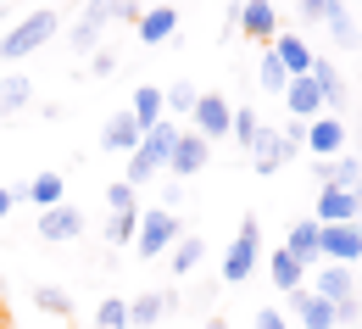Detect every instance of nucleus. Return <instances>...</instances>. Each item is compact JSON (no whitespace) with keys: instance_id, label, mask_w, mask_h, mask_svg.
Instances as JSON below:
<instances>
[{"instance_id":"nucleus-1","label":"nucleus","mask_w":362,"mask_h":329,"mask_svg":"<svg viewBox=\"0 0 362 329\" xmlns=\"http://www.w3.org/2000/svg\"><path fill=\"white\" fill-rule=\"evenodd\" d=\"M56 28H62V17H56L50 6H40V11H28L11 34H0V56H6V62H23V56H34L40 45H50Z\"/></svg>"},{"instance_id":"nucleus-2","label":"nucleus","mask_w":362,"mask_h":329,"mask_svg":"<svg viewBox=\"0 0 362 329\" xmlns=\"http://www.w3.org/2000/svg\"><path fill=\"white\" fill-rule=\"evenodd\" d=\"M184 235L179 212H168V207H145L139 212V229H134V251L145 262H156V257H168L173 251V240Z\"/></svg>"},{"instance_id":"nucleus-3","label":"nucleus","mask_w":362,"mask_h":329,"mask_svg":"<svg viewBox=\"0 0 362 329\" xmlns=\"http://www.w3.org/2000/svg\"><path fill=\"white\" fill-rule=\"evenodd\" d=\"M257 251H262V229H257V218H245L240 235H234V246L223 251V284L251 279V274H257Z\"/></svg>"},{"instance_id":"nucleus-4","label":"nucleus","mask_w":362,"mask_h":329,"mask_svg":"<svg viewBox=\"0 0 362 329\" xmlns=\"http://www.w3.org/2000/svg\"><path fill=\"white\" fill-rule=\"evenodd\" d=\"M117 17V0H90V11L78 17V28H67V45L78 50V56H95L100 50V34H106V23Z\"/></svg>"},{"instance_id":"nucleus-5","label":"nucleus","mask_w":362,"mask_h":329,"mask_svg":"<svg viewBox=\"0 0 362 329\" xmlns=\"http://www.w3.org/2000/svg\"><path fill=\"white\" fill-rule=\"evenodd\" d=\"M317 257L351 268V262L362 257V229L357 224H323V229H317Z\"/></svg>"},{"instance_id":"nucleus-6","label":"nucleus","mask_w":362,"mask_h":329,"mask_svg":"<svg viewBox=\"0 0 362 329\" xmlns=\"http://www.w3.org/2000/svg\"><path fill=\"white\" fill-rule=\"evenodd\" d=\"M301 145L313 151V162H334V156L346 151V117H329V112H323V117H313Z\"/></svg>"},{"instance_id":"nucleus-7","label":"nucleus","mask_w":362,"mask_h":329,"mask_svg":"<svg viewBox=\"0 0 362 329\" xmlns=\"http://www.w3.org/2000/svg\"><path fill=\"white\" fill-rule=\"evenodd\" d=\"M317 224H357L362 218V190H340V185H323L317 190Z\"/></svg>"},{"instance_id":"nucleus-8","label":"nucleus","mask_w":362,"mask_h":329,"mask_svg":"<svg viewBox=\"0 0 362 329\" xmlns=\"http://www.w3.org/2000/svg\"><path fill=\"white\" fill-rule=\"evenodd\" d=\"M245 156H251V168L268 179V173H279L284 162H296V145L284 140V134H273V129H257V140H251V151H245Z\"/></svg>"},{"instance_id":"nucleus-9","label":"nucleus","mask_w":362,"mask_h":329,"mask_svg":"<svg viewBox=\"0 0 362 329\" xmlns=\"http://www.w3.org/2000/svg\"><path fill=\"white\" fill-rule=\"evenodd\" d=\"M206 156H212V145L201 140L195 129H189V134L179 129V140H173V151H168V173H173V179H195V173L206 168Z\"/></svg>"},{"instance_id":"nucleus-10","label":"nucleus","mask_w":362,"mask_h":329,"mask_svg":"<svg viewBox=\"0 0 362 329\" xmlns=\"http://www.w3.org/2000/svg\"><path fill=\"white\" fill-rule=\"evenodd\" d=\"M139 140H145V129L134 123V112H129V106H123V112H112V117L100 123V151H112V156H117V151H123V156L139 151Z\"/></svg>"},{"instance_id":"nucleus-11","label":"nucleus","mask_w":362,"mask_h":329,"mask_svg":"<svg viewBox=\"0 0 362 329\" xmlns=\"http://www.w3.org/2000/svg\"><path fill=\"white\" fill-rule=\"evenodd\" d=\"M78 235H84V212H78V207L62 201V207H45V212H40V240L62 246V240H78Z\"/></svg>"},{"instance_id":"nucleus-12","label":"nucleus","mask_w":362,"mask_h":329,"mask_svg":"<svg viewBox=\"0 0 362 329\" xmlns=\"http://www.w3.org/2000/svg\"><path fill=\"white\" fill-rule=\"evenodd\" d=\"M228 112H234V106H228L223 95H201V100H195V112H189V117H195V134H201L206 145L223 140V134H228Z\"/></svg>"},{"instance_id":"nucleus-13","label":"nucleus","mask_w":362,"mask_h":329,"mask_svg":"<svg viewBox=\"0 0 362 329\" xmlns=\"http://www.w3.org/2000/svg\"><path fill=\"white\" fill-rule=\"evenodd\" d=\"M284 106H290V117H296V123L323 117V95H317L313 73H301V79H290V84H284Z\"/></svg>"},{"instance_id":"nucleus-14","label":"nucleus","mask_w":362,"mask_h":329,"mask_svg":"<svg viewBox=\"0 0 362 329\" xmlns=\"http://www.w3.org/2000/svg\"><path fill=\"white\" fill-rule=\"evenodd\" d=\"M162 313H179V296H168V290H139L134 301H129V329H151Z\"/></svg>"},{"instance_id":"nucleus-15","label":"nucleus","mask_w":362,"mask_h":329,"mask_svg":"<svg viewBox=\"0 0 362 329\" xmlns=\"http://www.w3.org/2000/svg\"><path fill=\"white\" fill-rule=\"evenodd\" d=\"M234 28L251 34V40H273V34H279V11H273V0H245L240 17H234Z\"/></svg>"},{"instance_id":"nucleus-16","label":"nucleus","mask_w":362,"mask_h":329,"mask_svg":"<svg viewBox=\"0 0 362 329\" xmlns=\"http://www.w3.org/2000/svg\"><path fill=\"white\" fill-rule=\"evenodd\" d=\"M273 56H279V62H284V73H290V79H301V73H313V45H307V40H301V34H273Z\"/></svg>"},{"instance_id":"nucleus-17","label":"nucleus","mask_w":362,"mask_h":329,"mask_svg":"<svg viewBox=\"0 0 362 329\" xmlns=\"http://www.w3.org/2000/svg\"><path fill=\"white\" fill-rule=\"evenodd\" d=\"M134 28H139V45H168L173 28H179V11H173V6H151Z\"/></svg>"},{"instance_id":"nucleus-18","label":"nucleus","mask_w":362,"mask_h":329,"mask_svg":"<svg viewBox=\"0 0 362 329\" xmlns=\"http://www.w3.org/2000/svg\"><path fill=\"white\" fill-rule=\"evenodd\" d=\"M317 229H323L317 218H301V224H296V229L284 235V251H290V257L301 262V274H307V268L317 262Z\"/></svg>"},{"instance_id":"nucleus-19","label":"nucleus","mask_w":362,"mask_h":329,"mask_svg":"<svg viewBox=\"0 0 362 329\" xmlns=\"http://www.w3.org/2000/svg\"><path fill=\"white\" fill-rule=\"evenodd\" d=\"M296 318H301V329H334V301H323L313 290H296Z\"/></svg>"},{"instance_id":"nucleus-20","label":"nucleus","mask_w":362,"mask_h":329,"mask_svg":"<svg viewBox=\"0 0 362 329\" xmlns=\"http://www.w3.org/2000/svg\"><path fill=\"white\" fill-rule=\"evenodd\" d=\"M28 100H34V79L28 73H6L0 79V117H17Z\"/></svg>"},{"instance_id":"nucleus-21","label":"nucleus","mask_w":362,"mask_h":329,"mask_svg":"<svg viewBox=\"0 0 362 329\" xmlns=\"http://www.w3.org/2000/svg\"><path fill=\"white\" fill-rule=\"evenodd\" d=\"M357 284H351V268H340V262H323L317 268V284H313V296H323V301H346Z\"/></svg>"},{"instance_id":"nucleus-22","label":"nucleus","mask_w":362,"mask_h":329,"mask_svg":"<svg viewBox=\"0 0 362 329\" xmlns=\"http://www.w3.org/2000/svg\"><path fill=\"white\" fill-rule=\"evenodd\" d=\"M129 112H134L139 129H156V123L168 117V106H162V90H156V84H139L134 100H129Z\"/></svg>"},{"instance_id":"nucleus-23","label":"nucleus","mask_w":362,"mask_h":329,"mask_svg":"<svg viewBox=\"0 0 362 329\" xmlns=\"http://www.w3.org/2000/svg\"><path fill=\"white\" fill-rule=\"evenodd\" d=\"M323 23H329V40H334V45H346V50L362 45V34H357V23H351V11H346V0H329Z\"/></svg>"},{"instance_id":"nucleus-24","label":"nucleus","mask_w":362,"mask_h":329,"mask_svg":"<svg viewBox=\"0 0 362 329\" xmlns=\"http://www.w3.org/2000/svg\"><path fill=\"white\" fill-rule=\"evenodd\" d=\"M313 84H317V95H323V112H340V106H346V84H340L334 62H313Z\"/></svg>"},{"instance_id":"nucleus-25","label":"nucleus","mask_w":362,"mask_h":329,"mask_svg":"<svg viewBox=\"0 0 362 329\" xmlns=\"http://www.w3.org/2000/svg\"><path fill=\"white\" fill-rule=\"evenodd\" d=\"M268 279H273V290H284V296H296V290H301V262H296L284 246L268 257Z\"/></svg>"},{"instance_id":"nucleus-26","label":"nucleus","mask_w":362,"mask_h":329,"mask_svg":"<svg viewBox=\"0 0 362 329\" xmlns=\"http://www.w3.org/2000/svg\"><path fill=\"white\" fill-rule=\"evenodd\" d=\"M28 201H34V207H62V201H67V179H62V173H34V179H28Z\"/></svg>"},{"instance_id":"nucleus-27","label":"nucleus","mask_w":362,"mask_h":329,"mask_svg":"<svg viewBox=\"0 0 362 329\" xmlns=\"http://www.w3.org/2000/svg\"><path fill=\"white\" fill-rule=\"evenodd\" d=\"M201 257H206V240H201V235H179V240H173L168 268H173V274H189V268H201Z\"/></svg>"},{"instance_id":"nucleus-28","label":"nucleus","mask_w":362,"mask_h":329,"mask_svg":"<svg viewBox=\"0 0 362 329\" xmlns=\"http://www.w3.org/2000/svg\"><path fill=\"white\" fill-rule=\"evenodd\" d=\"M257 84H262L268 95H284V84H290V73H284V62L273 56V45L257 56Z\"/></svg>"},{"instance_id":"nucleus-29","label":"nucleus","mask_w":362,"mask_h":329,"mask_svg":"<svg viewBox=\"0 0 362 329\" xmlns=\"http://www.w3.org/2000/svg\"><path fill=\"white\" fill-rule=\"evenodd\" d=\"M257 129H262V123H257V106H234V112H228V134L245 145V151H251V140H257Z\"/></svg>"},{"instance_id":"nucleus-30","label":"nucleus","mask_w":362,"mask_h":329,"mask_svg":"<svg viewBox=\"0 0 362 329\" xmlns=\"http://www.w3.org/2000/svg\"><path fill=\"white\" fill-rule=\"evenodd\" d=\"M195 100H201V90H195L189 79H179V84H168V90H162V106H168V112H184V117L195 112Z\"/></svg>"},{"instance_id":"nucleus-31","label":"nucleus","mask_w":362,"mask_h":329,"mask_svg":"<svg viewBox=\"0 0 362 329\" xmlns=\"http://www.w3.org/2000/svg\"><path fill=\"white\" fill-rule=\"evenodd\" d=\"M34 307L50 313V318H67V313H73V301H67V290H62V284H40V290H34Z\"/></svg>"},{"instance_id":"nucleus-32","label":"nucleus","mask_w":362,"mask_h":329,"mask_svg":"<svg viewBox=\"0 0 362 329\" xmlns=\"http://www.w3.org/2000/svg\"><path fill=\"white\" fill-rule=\"evenodd\" d=\"M95 329H129V301L123 296H106L95 307Z\"/></svg>"},{"instance_id":"nucleus-33","label":"nucleus","mask_w":362,"mask_h":329,"mask_svg":"<svg viewBox=\"0 0 362 329\" xmlns=\"http://www.w3.org/2000/svg\"><path fill=\"white\" fill-rule=\"evenodd\" d=\"M134 229H139V212H112L106 218V240L112 246H134Z\"/></svg>"},{"instance_id":"nucleus-34","label":"nucleus","mask_w":362,"mask_h":329,"mask_svg":"<svg viewBox=\"0 0 362 329\" xmlns=\"http://www.w3.org/2000/svg\"><path fill=\"white\" fill-rule=\"evenodd\" d=\"M329 185H340V190H362V162L340 151V156H334V179H329Z\"/></svg>"},{"instance_id":"nucleus-35","label":"nucleus","mask_w":362,"mask_h":329,"mask_svg":"<svg viewBox=\"0 0 362 329\" xmlns=\"http://www.w3.org/2000/svg\"><path fill=\"white\" fill-rule=\"evenodd\" d=\"M106 207H112V212H139V190H129L123 179L106 185Z\"/></svg>"},{"instance_id":"nucleus-36","label":"nucleus","mask_w":362,"mask_h":329,"mask_svg":"<svg viewBox=\"0 0 362 329\" xmlns=\"http://www.w3.org/2000/svg\"><path fill=\"white\" fill-rule=\"evenodd\" d=\"M117 73V56L112 50H95V62H90V79H112Z\"/></svg>"},{"instance_id":"nucleus-37","label":"nucleus","mask_w":362,"mask_h":329,"mask_svg":"<svg viewBox=\"0 0 362 329\" xmlns=\"http://www.w3.org/2000/svg\"><path fill=\"white\" fill-rule=\"evenodd\" d=\"M257 329H290V324H284L279 307H262V313H257Z\"/></svg>"},{"instance_id":"nucleus-38","label":"nucleus","mask_w":362,"mask_h":329,"mask_svg":"<svg viewBox=\"0 0 362 329\" xmlns=\"http://www.w3.org/2000/svg\"><path fill=\"white\" fill-rule=\"evenodd\" d=\"M117 17H123V23H139V17H145V6H139V0H117Z\"/></svg>"},{"instance_id":"nucleus-39","label":"nucleus","mask_w":362,"mask_h":329,"mask_svg":"<svg viewBox=\"0 0 362 329\" xmlns=\"http://www.w3.org/2000/svg\"><path fill=\"white\" fill-rule=\"evenodd\" d=\"M323 11H329V0H301V17L307 23H323Z\"/></svg>"},{"instance_id":"nucleus-40","label":"nucleus","mask_w":362,"mask_h":329,"mask_svg":"<svg viewBox=\"0 0 362 329\" xmlns=\"http://www.w3.org/2000/svg\"><path fill=\"white\" fill-rule=\"evenodd\" d=\"M11 207H17V201H11V190H0V218H6Z\"/></svg>"},{"instance_id":"nucleus-41","label":"nucleus","mask_w":362,"mask_h":329,"mask_svg":"<svg viewBox=\"0 0 362 329\" xmlns=\"http://www.w3.org/2000/svg\"><path fill=\"white\" fill-rule=\"evenodd\" d=\"M206 329H228V318H206Z\"/></svg>"},{"instance_id":"nucleus-42","label":"nucleus","mask_w":362,"mask_h":329,"mask_svg":"<svg viewBox=\"0 0 362 329\" xmlns=\"http://www.w3.org/2000/svg\"><path fill=\"white\" fill-rule=\"evenodd\" d=\"M0 23H6V6H0Z\"/></svg>"},{"instance_id":"nucleus-43","label":"nucleus","mask_w":362,"mask_h":329,"mask_svg":"<svg viewBox=\"0 0 362 329\" xmlns=\"http://www.w3.org/2000/svg\"><path fill=\"white\" fill-rule=\"evenodd\" d=\"M357 229H362V218H357Z\"/></svg>"}]
</instances>
